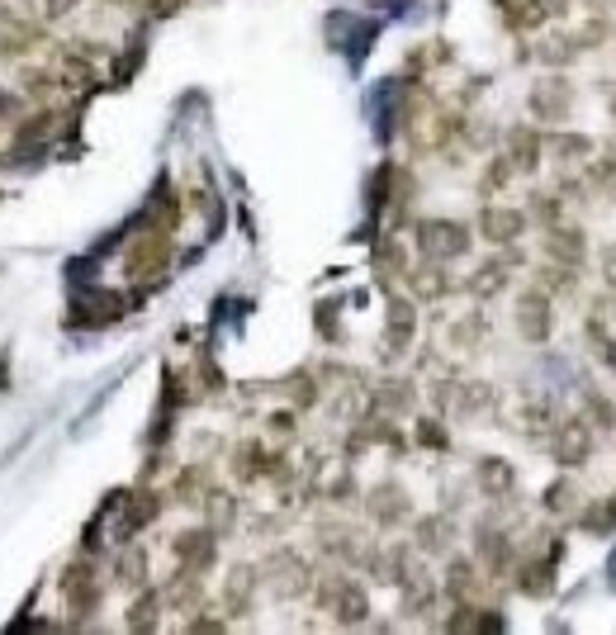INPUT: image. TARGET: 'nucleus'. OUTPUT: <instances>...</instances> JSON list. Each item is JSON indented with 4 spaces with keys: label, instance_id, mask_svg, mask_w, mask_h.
Returning a JSON list of instances; mask_svg holds the SVG:
<instances>
[{
    "label": "nucleus",
    "instance_id": "1",
    "mask_svg": "<svg viewBox=\"0 0 616 635\" xmlns=\"http://www.w3.org/2000/svg\"><path fill=\"white\" fill-rule=\"evenodd\" d=\"M470 242H474L470 228L455 223V218H422L417 223V252L427 261H460L470 252Z\"/></svg>",
    "mask_w": 616,
    "mask_h": 635
},
{
    "label": "nucleus",
    "instance_id": "2",
    "mask_svg": "<svg viewBox=\"0 0 616 635\" xmlns=\"http://www.w3.org/2000/svg\"><path fill=\"white\" fill-rule=\"evenodd\" d=\"M261 583H271L275 598H304L313 588V569L304 564L299 550H271L261 564Z\"/></svg>",
    "mask_w": 616,
    "mask_h": 635
},
{
    "label": "nucleus",
    "instance_id": "3",
    "mask_svg": "<svg viewBox=\"0 0 616 635\" xmlns=\"http://www.w3.org/2000/svg\"><path fill=\"white\" fill-rule=\"evenodd\" d=\"M593 427H588V418H564L550 427V451H555V460L560 465H569V470H579V465H588L593 460Z\"/></svg>",
    "mask_w": 616,
    "mask_h": 635
},
{
    "label": "nucleus",
    "instance_id": "4",
    "mask_svg": "<svg viewBox=\"0 0 616 635\" xmlns=\"http://www.w3.org/2000/svg\"><path fill=\"white\" fill-rule=\"evenodd\" d=\"M166 261H171V237H166V228H147V233L133 237V247H128L124 266L133 280H147V275H162Z\"/></svg>",
    "mask_w": 616,
    "mask_h": 635
},
{
    "label": "nucleus",
    "instance_id": "5",
    "mask_svg": "<svg viewBox=\"0 0 616 635\" xmlns=\"http://www.w3.org/2000/svg\"><path fill=\"white\" fill-rule=\"evenodd\" d=\"M517 332H522V342H531V346H545V342H550V332H555L550 294L536 290V285L517 299Z\"/></svg>",
    "mask_w": 616,
    "mask_h": 635
},
{
    "label": "nucleus",
    "instance_id": "6",
    "mask_svg": "<svg viewBox=\"0 0 616 635\" xmlns=\"http://www.w3.org/2000/svg\"><path fill=\"white\" fill-rule=\"evenodd\" d=\"M526 105L531 114L541 119V124H564L569 119V105H574V91H569V81L564 76H541L531 95H526Z\"/></svg>",
    "mask_w": 616,
    "mask_h": 635
},
{
    "label": "nucleus",
    "instance_id": "7",
    "mask_svg": "<svg viewBox=\"0 0 616 635\" xmlns=\"http://www.w3.org/2000/svg\"><path fill=\"white\" fill-rule=\"evenodd\" d=\"M171 555H176V569H190V574H209L218 560V536L209 527H195V531H181L171 541Z\"/></svg>",
    "mask_w": 616,
    "mask_h": 635
},
{
    "label": "nucleus",
    "instance_id": "8",
    "mask_svg": "<svg viewBox=\"0 0 616 635\" xmlns=\"http://www.w3.org/2000/svg\"><path fill=\"white\" fill-rule=\"evenodd\" d=\"M57 588H62V598H67V607H72V612H95V607H100V583H95V564L86 560V555H81V560H72L67 569H62Z\"/></svg>",
    "mask_w": 616,
    "mask_h": 635
},
{
    "label": "nucleus",
    "instance_id": "9",
    "mask_svg": "<svg viewBox=\"0 0 616 635\" xmlns=\"http://www.w3.org/2000/svg\"><path fill=\"white\" fill-rule=\"evenodd\" d=\"M114 508L124 512V517H119V541H133L138 531L152 527V522L162 517V493H152V489L119 493V498H114Z\"/></svg>",
    "mask_w": 616,
    "mask_h": 635
},
{
    "label": "nucleus",
    "instance_id": "10",
    "mask_svg": "<svg viewBox=\"0 0 616 635\" xmlns=\"http://www.w3.org/2000/svg\"><path fill=\"white\" fill-rule=\"evenodd\" d=\"M526 223L531 218L522 209H503V204H484V214H479V237L493 242V247H517L526 233Z\"/></svg>",
    "mask_w": 616,
    "mask_h": 635
},
{
    "label": "nucleus",
    "instance_id": "11",
    "mask_svg": "<svg viewBox=\"0 0 616 635\" xmlns=\"http://www.w3.org/2000/svg\"><path fill=\"white\" fill-rule=\"evenodd\" d=\"M365 508H370V517H375V527H403V522L413 517V503H408V493H403L394 479L375 484L370 498H365Z\"/></svg>",
    "mask_w": 616,
    "mask_h": 635
},
{
    "label": "nucleus",
    "instance_id": "12",
    "mask_svg": "<svg viewBox=\"0 0 616 635\" xmlns=\"http://www.w3.org/2000/svg\"><path fill=\"white\" fill-rule=\"evenodd\" d=\"M545 256L579 271L583 261H588V237H583V228H574V223H550L545 228Z\"/></svg>",
    "mask_w": 616,
    "mask_h": 635
},
{
    "label": "nucleus",
    "instance_id": "13",
    "mask_svg": "<svg viewBox=\"0 0 616 635\" xmlns=\"http://www.w3.org/2000/svg\"><path fill=\"white\" fill-rule=\"evenodd\" d=\"M413 332H417V309L413 299H389V318H384V356L394 361L413 346Z\"/></svg>",
    "mask_w": 616,
    "mask_h": 635
},
{
    "label": "nucleus",
    "instance_id": "14",
    "mask_svg": "<svg viewBox=\"0 0 616 635\" xmlns=\"http://www.w3.org/2000/svg\"><path fill=\"white\" fill-rule=\"evenodd\" d=\"M474 555H479V564L489 569V579H503L512 569V536L484 522V527L474 531Z\"/></svg>",
    "mask_w": 616,
    "mask_h": 635
},
{
    "label": "nucleus",
    "instance_id": "15",
    "mask_svg": "<svg viewBox=\"0 0 616 635\" xmlns=\"http://www.w3.org/2000/svg\"><path fill=\"white\" fill-rule=\"evenodd\" d=\"M403 280H408L413 299H422V304H432V299H446V294L455 290L451 271H446V261H422V266H408V271H403Z\"/></svg>",
    "mask_w": 616,
    "mask_h": 635
},
{
    "label": "nucleus",
    "instance_id": "16",
    "mask_svg": "<svg viewBox=\"0 0 616 635\" xmlns=\"http://www.w3.org/2000/svg\"><path fill=\"white\" fill-rule=\"evenodd\" d=\"M256 583H261V569H256V564H233V569H228V579H223V607H228L233 617H247V612H252Z\"/></svg>",
    "mask_w": 616,
    "mask_h": 635
},
{
    "label": "nucleus",
    "instance_id": "17",
    "mask_svg": "<svg viewBox=\"0 0 616 635\" xmlns=\"http://www.w3.org/2000/svg\"><path fill=\"white\" fill-rule=\"evenodd\" d=\"M512 266H522V252H517V247L503 252V256H493V261H484V266L470 275V294H474V299H493L498 290H508Z\"/></svg>",
    "mask_w": 616,
    "mask_h": 635
},
{
    "label": "nucleus",
    "instance_id": "18",
    "mask_svg": "<svg viewBox=\"0 0 616 635\" xmlns=\"http://www.w3.org/2000/svg\"><path fill=\"white\" fill-rule=\"evenodd\" d=\"M455 541V522L446 512H427V517H417L413 522V545L422 555H446Z\"/></svg>",
    "mask_w": 616,
    "mask_h": 635
},
{
    "label": "nucleus",
    "instance_id": "19",
    "mask_svg": "<svg viewBox=\"0 0 616 635\" xmlns=\"http://www.w3.org/2000/svg\"><path fill=\"white\" fill-rule=\"evenodd\" d=\"M555 560H560V545H550V555L526 560L522 569H517V588H522L526 598H550V593H555Z\"/></svg>",
    "mask_w": 616,
    "mask_h": 635
},
{
    "label": "nucleus",
    "instance_id": "20",
    "mask_svg": "<svg viewBox=\"0 0 616 635\" xmlns=\"http://www.w3.org/2000/svg\"><path fill=\"white\" fill-rule=\"evenodd\" d=\"M43 43V29H38V19H15L5 15V34H0V57H29Z\"/></svg>",
    "mask_w": 616,
    "mask_h": 635
},
{
    "label": "nucleus",
    "instance_id": "21",
    "mask_svg": "<svg viewBox=\"0 0 616 635\" xmlns=\"http://www.w3.org/2000/svg\"><path fill=\"white\" fill-rule=\"evenodd\" d=\"M541 147H545V138L536 133V128H526V124H517V128H508V162H512V171H536L541 166Z\"/></svg>",
    "mask_w": 616,
    "mask_h": 635
},
{
    "label": "nucleus",
    "instance_id": "22",
    "mask_svg": "<svg viewBox=\"0 0 616 635\" xmlns=\"http://www.w3.org/2000/svg\"><path fill=\"white\" fill-rule=\"evenodd\" d=\"M474 484L489 493V498H508V493L517 489V470H512L503 455H484L479 470H474Z\"/></svg>",
    "mask_w": 616,
    "mask_h": 635
},
{
    "label": "nucleus",
    "instance_id": "23",
    "mask_svg": "<svg viewBox=\"0 0 616 635\" xmlns=\"http://www.w3.org/2000/svg\"><path fill=\"white\" fill-rule=\"evenodd\" d=\"M114 583H119V588H128V593L147 588V550H143V545H128L124 541L119 560H114Z\"/></svg>",
    "mask_w": 616,
    "mask_h": 635
},
{
    "label": "nucleus",
    "instance_id": "24",
    "mask_svg": "<svg viewBox=\"0 0 616 635\" xmlns=\"http://www.w3.org/2000/svg\"><path fill=\"white\" fill-rule=\"evenodd\" d=\"M493 403H498V394H493V384H484V380H465V384H455V394H451V408L460 413V418H474V413H489Z\"/></svg>",
    "mask_w": 616,
    "mask_h": 635
},
{
    "label": "nucleus",
    "instance_id": "25",
    "mask_svg": "<svg viewBox=\"0 0 616 635\" xmlns=\"http://www.w3.org/2000/svg\"><path fill=\"white\" fill-rule=\"evenodd\" d=\"M128 631H157L162 626V593L157 588H138V598L128 602Z\"/></svg>",
    "mask_w": 616,
    "mask_h": 635
},
{
    "label": "nucleus",
    "instance_id": "26",
    "mask_svg": "<svg viewBox=\"0 0 616 635\" xmlns=\"http://www.w3.org/2000/svg\"><path fill=\"white\" fill-rule=\"evenodd\" d=\"M441 588H446V598H451V602L474 598V588H479V564L465 560V555H455V560L446 564V579H441Z\"/></svg>",
    "mask_w": 616,
    "mask_h": 635
},
{
    "label": "nucleus",
    "instance_id": "27",
    "mask_svg": "<svg viewBox=\"0 0 616 635\" xmlns=\"http://www.w3.org/2000/svg\"><path fill=\"white\" fill-rule=\"evenodd\" d=\"M204 517H209V531H214V536H228V531H233V522H237V498L228 489H209L204 493Z\"/></svg>",
    "mask_w": 616,
    "mask_h": 635
},
{
    "label": "nucleus",
    "instance_id": "28",
    "mask_svg": "<svg viewBox=\"0 0 616 635\" xmlns=\"http://www.w3.org/2000/svg\"><path fill=\"white\" fill-rule=\"evenodd\" d=\"M370 403H375L380 413H413L417 389L408 380H380L375 384V394H370Z\"/></svg>",
    "mask_w": 616,
    "mask_h": 635
},
{
    "label": "nucleus",
    "instance_id": "29",
    "mask_svg": "<svg viewBox=\"0 0 616 635\" xmlns=\"http://www.w3.org/2000/svg\"><path fill=\"white\" fill-rule=\"evenodd\" d=\"M484 337H489V318H484L479 309H470L465 318H455L451 332H446V342L460 346V351H474V346L484 342Z\"/></svg>",
    "mask_w": 616,
    "mask_h": 635
},
{
    "label": "nucleus",
    "instance_id": "30",
    "mask_svg": "<svg viewBox=\"0 0 616 635\" xmlns=\"http://www.w3.org/2000/svg\"><path fill=\"white\" fill-rule=\"evenodd\" d=\"M583 418H588V427L593 432H616V403L607 399V394H598V389H588L583 394Z\"/></svg>",
    "mask_w": 616,
    "mask_h": 635
},
{
    "label": "nucleus",
    "instance_id": "31",
    "mask_svg": "<svg viewBox=\"0 0 616 635\" xmlns=\"http://www.w3.org/2000/svg\"><path fill=\"white\" fill-rule=\"evenodd\" d=\"M48 138H53V114H48V109H38L29 124H19V133H15V157H19V152H34V147L48 143Z\"/></svg>",
    "mask_w": 616,
    "mask_h": 635
},
{
    "label": "nucleus",
    "instance_id": "32",
    "mask_svg": "<svg viewBox=\"0 0 616 635\" xmlns=\"http://www.w3.org/2000/svg\"><path fill=\"white\" fill-rule=\"evenodd\" d=\"M612 527H616V498L588 503V508L579 512V531H588V536H607Z\"/></svg>",
    "mask_w": 616,
    "mask_h": 635
},
{
    "label": "nucleus",
    "instance_id": "33",
    "mask_svg": "<svg viewBox=\"0 0 616 635\" xmlns=\"http://www.w3.org/2000/svg\"><path fill=\"white\" fill-rule=\"evenodd\" d=\"M171 493H176V503H181V508H200L204 493H209V489H204V465H190V470L176 474V489H171Z\"/></svg>",
    "mask_w": 616,
    "mask_h": 635
},
{
    "label": "nucleus",
    "instance_id": "34",
    "mask_svg": "<svg viewBox=\"0 0 616 635\" xmlns=\"http://www.w3.org/2000/svg\"><path fill=\"white\" fill-rule=\"evenodd\" d=\"M574 285H579V271L560 266V261L541 266V275H536V290H545V294H574Z\"/></svg>",
    "mask_w": 616,
    "mask_h": 635
},
{
    "label": "nucleus",
    "instance_id": "35",
    "mask_svg": "<svg viewBox=\"0 0 616 635\" xmlns=\"http://www.w3.org/2000/svg\"><path fill=\"white\" fill-rule=\"evenodd\" d=\"M550 152H555L560 162H583V157L593 152V138H588V133H555V138H550Z\"/></svg>",
    "mask_w": 616,
    "mask_h": 635
},
{
    "label": "nucleus",
    "instance_id": "36",
    "mask_svg": "<svg viewBox=\"0 0 616 635\" xmlns=\"http://www.w3.org/2000/svg\"><path fill=\"white\" fill-rule=\"evenodd\" d=\"M583 337H588V351H593L602 365H616V342H612V332H607L598 318H588V323H583Z\"/></svg>",
    "mask_w": 616,
    "mask_h": 635
},
{
    "label": "nucleus",
    "instance_id": "37",
    "mask_svg": "<svg viewBox=\"0 0 616 635\" xmlns=\"http://www.w3.org/2000/svg\"><path fill=\"white\" fill-rule=\"evenodd\" d=\"M413 441L422 451H451V432L441 427V418H422L413 427Z\"/></svg>",
    "mask_w": 616,
    "mask_h": 635
},
{
    "label": "nucleus",
    "instance_id": "38",
    "mask_svg": "<svg viewBox=\"0 0 616 635\" xmlns=\"http://www.w3.org/2000/svg\"><path fill=\"white\" fill-rule=\"evenodd\" d=\"M375 271H380V275H403V271H408V256H403V247L394 242V237H380V247H375Z\"/></svg>",
    "mask_w": 616,
    "mask_h": 635
},
{
    "label": "nucleus",
    "instance_id": "39",
    "mask_svg": "<svg viewBox=\"0 0 616 635\" xmlns=\"http://www.w3.org/2000/svg\"><path fill=\"white\" fill-rule=\"evenodd\" d=\"M579 508V484L574 479H555L545 489V512H574Z\"/></svg>",
    "mask_w": 616,
    "mask_h": 635
},
{
    "label": "nucleus",
    "instance_id": "40",
    "mask_svg": "<svg viewBox=\"0 0 616 635\" xmlns=\"http://www.w3.org/2000/svg\"><path fill=\"white\" fill-rule=\"evenodd\" d=\"M517 171H512L508 157H489V166H484V176H479V195H498L503 185L512 181Z\"/></svg>",
    "mask_w": 616,
    "mask_h": 635
},
{
    "label": "nucleus",
    "instance_id": "41",
    "mask_svg": "<svg viewBox=\"0 0 616 635\" xmlns=\"http://www.w3.org/2000/svg\"><path fill=\"white\" fill-rule=\"evenodd\" d=\"M285 394H290L294 408H313V403H318V380H313L308 370H299V375H290Z\"/></svg>",
    "mask_w": 616,
    "mask_h": 635
},
{
    "label": "nucleus",
    "instance_id": "42",
    "mask_svg": "<svg viewBox=\"0 0 616 635\" xmlns=\"http://www.w3.org/2000/svg\"><path fill=\"white\" fill-rule=\"evenodd\" d=\"M588 185L602 190L607 200H616V157H602V162L588 166Z\"/></svg>",
    "mask_w": 616,
    "mask_h": 635
},
{
    "label": "nucleus",
    "instance_id": "43",
    "mask_svg": "<svg viewBox=\"0 0 616 635\" xmlns=\"http://www.w3.org/2000/svg\"><path fill=\"white\" fill-rule=\"evenodd\" d=\"M19 81H24L19 91L29 95V100H48V95H57V72H24Z\"/></svg>",
    "mask_w": 616,
    "mask_h": 635
},
{
    "label": "nucleus",
    "instance_id": "44",
    "mask_svg": "<svg viewBox=\"0 0 616 635\" xmlns=\"http://www.w3.org/2000/svg\"><path fill=\"white\" fill-rule=\"evenodd\" d=\"M531 214L541 218L545 228H550V223H560V195H550V190H536V200H531ZM526 214V218H531Z\"/></svg>",
    "mask_w": 616,
    "mask_h": 635
},
{
    "label": "nucleus",
    "instance_id": "45",
    "mask_svg": "<svg viewBox=\"0 0 616 635\" xmlns=\"http://www.w3.org/2000/svg\"><path fill=\"white\" fill-rule=\"evenodd\" d=\"M602 280H607V290L616 294V247H602Z\"/></svg>",
    "mask_w": 616,
    "mask_h": 635
},
{
    "label": "nucleus",
    "instance_id": "46",
    "mask_svg": "<svg viewBox=\"0 0 616 635\" xmlns=\"http://www.w3.org/2000/svg\"><path fill=\"white\" fill-rule=\"evenodd\" d=\"M271 432H275V436H285V441H290V436L299 432V427H294V413H271Z\"/></svg>",
    "mask_w": 616,
    "mask_h": 635
},
{
    "label": "nucleus",
    "instance_id": "47",
    "mask_svg": "<svg viewBox=\"0 0 616 635\" xmlns=\"http://www.w3.org/2000/svg\"><path fill=\"white\" fill-rule=\"evenodd\" d=\"M332 503H351V493H356V484H351V474H342V479H337V484H332Z\"/></svg>",
    "mask_w": 616,
    "mask_h": 635
},
{
    "label": "nucleus",
    "instance_id": "48",
    "mask_svg": "<svg viewBox=\"0 0 616 635\" xmlns=\"http://www.w3.org/2000/svg\"><path fill=\"white\" fill-rule=\"evenodd\" d=\"M223 626H228L223 617H190L185 621V631H223Z\"/></svg>",
    "mask_w": 616,
    "mask_h": 635
},
{
    "label": "nucleus",
    "instance_id": "49",
    "mask_svg": "<svg viewBox=\"0 0 616 635\" xmlns=\"http://www.w3.org/2000/svg\"><path fill=\"white\" fill-rule=\"evenodd\" d=\"M181 5H185V0H152V15H157V19H166V15H176Z\"/></svg>",
    "mask_w": 616,
    "mask_h": 635
},
{
    "label": "nucleus",
    "instance_id": "50",
    "mask_svg": "<svg viewBox=\"0 0 616 635\" xmlns=\"http://www.w3.org/2000/svg\"><path fill=\"white\" fill-rule=\"evenodd\" d=\"M76 5H81V0H48V15H53V19H62V15H72Z\"/></svg>",
    "mask_w": 616,
    "mask_h": 635
},
{
    "label": "nucleus",
    "instance_id": "51",
    "mask_svg": "<svg viewBox=\"0 0 616 635\" xmlns=\"http://www.w3.org/2000/svg\"><path fill=\"white\" fill-rule=\"evenodd\" d=\"M5 114H10V95L0 91V119H5Z\"/></svg>",
    "mask_w": 616,
    "mask_h": 635
},
{
    "label": "nucleus",
    "instance_id": "52",
    "mask_svg": "<svg viewBox=\"0 0 616 635\" xmlns=\"http://www.w3.org/2000/svg\"><path fill=\"white\" fill-rule=\"evenodd\" d=\"M119 5H133V0H119Z\"/></svg>",
    "mask_w": 616,
    "mask_h": 635
}]
</instances>
